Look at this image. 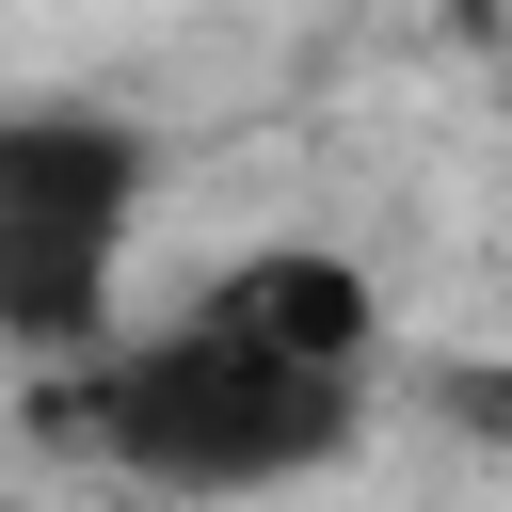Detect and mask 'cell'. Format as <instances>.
Here are the masks:
<instances>
[{
	"label": "cell",
	"instance_id": "2",
	"mask_svg": "<svg viewBox=\"0 0 512 512\" xmlns=\"http://www.w3.org/2000/svg\"><path fill=\"white\" fill-rule=\"evenodd\" d=\"M144 128L96 96H0V352L96 368L112 352V288H128V224H144Z\"/></svg>",
	"mask_w": 512,
	"mask_h": 512
},
{
	"label": "cell",
	"instance_id": "3",
	"mask_svg": "<svg viewBox=\"0 0 512 512\" xmlns=\"http://www.w3.org/2000/svg\"><path fill=\"white\" fill-rule=\"evenodd\" d=\"M448 416L464 432H512V368H448Z\"/></svg>",
	"mask_w": 512,
	"mask_h": 512
},
{
	"label": "cell",
	"instance_id": "1",
	"mask_svg": "<svg viewBox=\"0 0 512 512\" xmlns=\"http://www.w3.org/2000/svg\"><path fill=\"white\" fill-rule=\"evenodd\" d=\"M112 480H160V496H288L320 464H352L368 432V368L352 352H304L240 304H176L160 336H112L64 400H48Z\"/></svg>",
	"mask_w": 512,
	"mask_h": 512
}]
</instances>
